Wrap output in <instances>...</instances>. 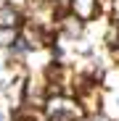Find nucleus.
Returning <instances> with one entry per match:
<instances>
[{
	"mask_svg": "<svg viewBox=\"0 0 119 121\" xmlns=\"http://www.w3.org/2000/svg\"><path fill=\"white\" fill-rule=\"evenodd\" d=\"M24 11L13 3H0V29H21Z\"/></svg>",
	"mask_w": 119,
	"mask_h": 121,
	"instance_id": "nucleus-2",
	"label": "nucleus"
},
{
	"mask_svg": "<svg viewBox=\"0 0 119 121\" xmlns=\"http://www.w3.org/2000/svg\"><path fill=\"white\" fill-rule=\"evenodd\" d=\"M116 84H119V74L116 71H109L106 74V87H116Z\"/></svg>",
	"mask_w": 119,
	"mask_h": 121,
	"instance_id": "nucleus-5",
	"label": "nucleus"
},
{
	"mask_svg": "<svg viewBox=\"0 0 119 121\" xmlns=\"http://www.w3.org/2000/svg\"><path fill=\"white\" fill-rule=\"evenodd\" d=\"M69 11H71V16H77L85 24L98 16V0H69Z\"/></svg>",
	"mask_w": 119,
	"mask_h": 121,
	"instance_id": "nucleus-3",
	"label": "nucleus"
},
{
	"mask_svg": "<svg viewBox=\"0 0 119 121\" xmlns=\"http://www.w3.org/2000/svg\"><path fill=\"white\" fill-rule=\"evenodd\" d=\"M19 39V29H0V50H11Z\"/></svg>",
	"mask_w": 119,
	"mask_h": 121,
	"instance_id": "nucleus-4",
	"label": "nucleus"
},
{
	"mask_svg": "<svg viewBox=\"0 0 119 121\" xmlns=\"http://www.w3.org/2000/svg\"><path fill=\"white\" fill-rule=\"evenodd\" d=\"M0 121H5V113H3V111H0Z\"/></svg>",
	"mask_w": 119,
	"mask_h": 121,
	"instance_id": "nucleus-6",
	"label": "nucleus"
},
{
	"mask_svg": "<svg viewBox=\"0 0 119 121\" xmlns=\"http://www.w3.org/2000/svg\"><path fill=\"white\" fill-rule=\"evenodd\" d=\"M8 3H13V5H16V3H21V0H8Z\"/></svg>",
	"mask_w": 119,
	"mask_h": 121,
	"instance_id": "nucleus-7",
	"label": "nucleus"
},
{
	"mask_svg": "<svg viewBox=\"0 0 119 121\" xmlns=\"http://www.w3.org/2000/svg\"><path fill=\"white\" fill-rule=\"evenodd\" d=\"M19 39L27 45V50H40V48L50 45V32L43 29V26H37V24L24 21L21 24V32H19Z\"/></svg>",
	"mask_w": 119,
	"mask_h": 121,
	"instance_id": "nucleus-1",
	"label": "nucleus"
}]
</instances>
